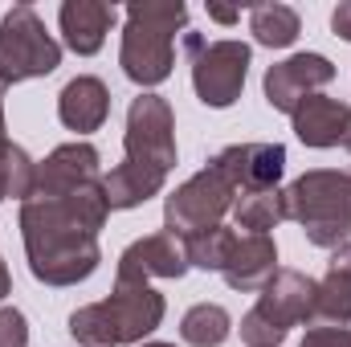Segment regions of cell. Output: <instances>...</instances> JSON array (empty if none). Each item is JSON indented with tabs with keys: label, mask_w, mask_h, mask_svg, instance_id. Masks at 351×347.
Here are the masks:
<instances>
[{
	"label": "cell",
	"mask_w": 351,
	"mask_h": 347,
	"mask_svg": "<svg viewBox=\"0 0 351 347\" xmlns=\"http://www.w3.org/2000/svg\"><path fill=\"white\" fill-rule=\"evenodd\" d=\"M110 217L102 180L62 196H29L21 204V241L37 282L78 286L98 270V229Z\"/></svg>",
	"instance_id": "1"
},
{
	"label": "cell",
	"mask_w": 351,
	"mask_h": 347,
	"mask_svg": "<svg viewBox=\"0 0 351 347\" xmlns=\"http://www.w3.org/2000/svg\"><path fill=\"white\" fill-rule=\"evenodd\" d=\"M164 294L152 286H114L110 298L90 302L70 315V335L82 347H127L143 344L164 323Z\"/></svg>",
	"instance_id": "2"
},
{
	"label": "cell",
	"mask_w": 351,
	"mask_h": 347,
	"mask_svg": "<svg viewBox=\"0 0 351 347\" xmlns=\"http://www.w3.org/2000/svg\"><path fill=\"white\" fill-rule=\"evenodd\" d=\"M188 25L184 4H131L119 66L135 86H160L168 82L176 66V29Z\"/></svg>",
	"instance_id": "3"
},
{
	"label": "cell",
	"mask_w": 351,
	"mask_h": 347,
	"mask_svg": "<svg viewBox=\"0 0 351 347\" xmlns=\"http://www.w3.org/2000/svg\"><path fill=\"white\" fill-rule=\"evenodd\" d=\"M286 192V221L302 225L306 241L319 250H339L351 237V176L315 168L302 172Z\"/></svg>",
	"instance_id": "4"
},
{
	"label": "cell",
	"mask_w": 351,
	"mask_h": 347,
	"mask_svg": "<svg viewBox=\"0 0 351 347\" xmlns=\"http://www.w3.org/2000/svg\"><path fill=\"white\" fill-rule=\"evenodd\" d=\"M62 66V45L45 33L33 4H12L0 21V78L8 86L45 78Z\"/></svg>",
	"instance_id": "5"
},
{
	"label": "cell",
	"mask_w": 351,
	"mask_h": 347,
	"mask_svg": "<svg viewBox=\"0 0 351 347\" xmlns=\"http://www.w3.org/2000/svg\"><path fill=\"white\" fill-rule=\"evenodd\" d=\"M188 53H192V90L204 106L225 110L241 98L245 74L254 62V49L245 41H200L196 33L184 37Z\"/></svg>",
	"instance_id": "6"
},
{
	"label": "cell",
	"mask_w": 351,
	"mask_h": 347,
	"mask_svg": "<svg viewBox=\"0 0 351 347\" xmlns=\"http://www.w3.org/2000/svg\"><path fill=\"white\" fill-rule=\"evenodd\" d=\"M233 200H237V188L213 164H204L200 172L188 176L164 200V233L188 241L192 233H204V229L221 225L225 213H233Z\"/></svg>",
	"instance_id": "7"
},
{
	"label": "cell",
	"mask_w": 351,
	"mask_h": 347,
	"mask_svg": "<svg viewBox=\"0 0 351 347\" xmlns=\"http://www.w3.org/2000/svg\"><path fill=\"white\" fill-rule=\"evenodd\" d=\"M123 160L172 172L176 168V115L168 98L143 90L127 110V135H123Z\"/></svg>",
	"instance_id": "8"
},
{
	"label": "cell",
	"mask_w": 351,
	"mask_h": 347,
	"mask_svg": "<svg viewBox=\"0 0 351 347\" xmlns=\"http://www.w3.org/2000/svg\"><path fill=\"white\" fill-rule=\"evenodd\" d=\"M188 270L192 265L184 254V241L172 233H152L119 254L114 286H152V278H184Z\"/></svg>",
	"instance_id": "9"
},
{
	"label": "cell",
	"mask_w": 351,
	"mask_h": 347,
	"mask_svg": "<svg viewBox=\"0 0 351 347\" xmlns=\"http://www.w3.org/2000/svg\"><path fill=\"white\" fill-rule=\"evenodd\" d=\"M331 78H335L331 58H323V53H294V58L274 62V66L265 70V82H262L265 102H269L274 110H282V115H294V106H298L302 98L319 94Z\"/></svg>",
	"instance_id": "10"
},
{
	"label": "cell",
	"mask_w": 351,
	"mask_h": 347,
	"mask_svg": "<svg viewBox=\"0 0 351 347\" xmlns=\"http://www.w3.org/2000/svg\"><path fill=\"white\" fill-rule=\"evenodd\" d=\"M208 164L237 188V196L262 192V188H278V180L286 172V147L282 143H233L217 152Z\"/></svg>",
	"instance_id": "11"
},
{
	"label": "cell",
	"mask_w": 351,
	"mask_h": 347,
	"mask_svg": "<svg viewBox=\"0 0 351 347\" xmlns=\"http://www.w3.org/2000/svg\"><path fill=\"white\" fill-rule=\"evenodd\" d=\"M102 180V156L94 143H62L53 147L41 164H37V184H33V196H62V192H74L82 184Z\"/></svg>",
	"instance_id": "12"
},
{
	"label": "cell",
	"mask_w": 351,
	"mask_h": 347,
	"mask_svg": "<svg viewBox=\"0 0 351 347\" xmlns=\"http://www.w3.org/2000/svg\"><path fill=\"white\" fill-rule=\"evenodd\" d=\"M258 315H265L274 327L290 335L298 323H315V282L298 270H278L258 294Z\"/></svg>",
	"instance_id": "13"
},
{
	"label": "cell",
	"mask_w": 351,
	"mask_h": 347,
	"mask_svg": "<svg viewBox=\"0 0 351 347\" xmlns=\"http://www.w3.org/2000/svg\"><path fill=\"white\" fill-rule=\"evenodd\" d=\"M290 123L306 147H335L351 131V106L343 98H331V94H311L294 106Z\"/></svg>",
	"instance_id": "14"
},
{
	"label": "cell",
	"mask_w": 351,
	"mask_h": 347,
	"mask_svg": "<svg viewBox=\"0 0 351 347\" xmlns=\"http://www.w3.org/2000/svg\"><path fill=\"white\" fill-rule=\"evenodd\" d=\"M278 274V246L274 237H258V233H237V246L225 261L221 278L241 290V294H262V286Z\"/></svg>",
	"instance_id": "15"
},
{
	"label": "cell",
	"mask_w": 351,
	"mask_h": 347,
	"mask_svg": "<svg viewBox=\"0 0 351 347\" xmlns=\"http://www.w3.org/2000/svg\"><path fill=\"white\" fill-rule=\"evenodd\" d=\"M106 115H110V90H106L102 78H94V74L70 78L66 90L58 94V119L70 131H78V135L98 131L106 123Z\"/></svg>",
	"instance_id": "16"
},
{
	"label": "cell",
	"mask_w": 351,
	"mask_h": 347,
	"mask_svg": "<svg viewBox=\"0 0 351 347\" xmlns=\"http://www.w3.org/2000/svg\"><path fill=\"white\" fill-rule=\"evenodd\" d=\"M114 16H119L114 4H98V0H66L62 12H58L66 45H70L74 53H82V58H90V53L102 49V41H106Z\"/></svg>",
	"instance_id": "17"
},
{
	"label": "cell",
	"mask_w": 351,
	"mask_h": 347,
	"mask_svg": "<svg viewBox=\"0 0 351 347\" xmlns=\"http://www.w3.org/2000/svg\"><path fill=\"white\" fill-rule=\"evenodd\" d=\"M164 184H168V172H156V168H143V164H131V160L114 164L110 172L102 176L110 208H139L152 196H160Z\"/></svg>",
	"instance_id": "18"
},
{
	"label": "cell",
	"mask_w": 351,
	"mask_h": 347,
	"mask_svg": "<svg viewBox=\"0 0 351 347\" xmlns=\"http://www.w3.org/2000/svg\"><path fill=\"white\" fill-rule=\"evenodd\" d=\"M233 221L245 233L269 237L286 221V192L282 188H262V192H241L233 200Z\"/></svg>",
	"instance_id": "19"
},
{
	"label": "cell",
	"mask_w": 351,
	"mask_h": 347,
	"mask_svg": "<svg viewBox=\"0 0 351 347\" xmlns=\"http://www.w3.org/2000/svg\"><path fill=\"white\" fill-rule=\"evenodd\" d=\"M250 33L254 41L265 45V49H286L298 41L302 33V21L290 4H278V0H265V4H254L250 8Z\"/></svg>",
	"instance_id": "20"
},
{
	"label": "cell",
	"mask_w": 351,
	"mask_h": 347,
	"mask_svg": "<svg viewBox=\"0 0 351 347\" xmlns=\"http://www.w3.org/2000/svg\"><path fill=\"white\" fill-rule=\"evenodd\" d=\"M229 335H233V319L217 302H196L180 319V339L188 347H221Z\"/></svg>",
	"instance_id": "21"
},
{
	"label": "cell",
	"mask_w": 351,
	"mask_h": 347,
	"mask_svg": "<svg viewBox=\"0 0 351 347\" xmlns=\"http://www.w3.org/2000/svg\"><path fill=\"white\" fill-rule=\"evenodd\" d=\"M315 323H323V327L351 323V274L327 270V278L315 282Z\"/></svg>",
	"instance_id": "22"
},
{
	"label": "cell",
	"mask_w": 351,
	"mask_h": 347,
	"mask_svg": "<svg viewBox=\"0 0 351 347\" xmlns=\"http://www.w3.org/2000/svg\"><path fill=\"white\" fill-rule=\"evenodd\" d=\"M233 246H237V233L229 229V225H213V229H204V233H192L188 241H184V254H188V265H196V270H225V261L233 254Z\"/></svg>",
	"instance_id": "23"
},
{
	"label": "cell",
	"mask_w": 351,
	"mask_h": 347,
	"mask_svg": "<svg viewBox=\"0 0 351 347\" xmlns=\"http://www.w3.org/2000/svg\"><path fill=\"white\" fill-rule=\"evenodd\" d=\"M33 184H37V164L29 160L25 147L16 143H4L0 147V200H29L33 196Z\"/></svg>",
	"instance_id": "24"
},
{
	"label": "cell",
	"mask_w": 351,
	"mask_h": 347,
	"mask_svg": "<svg viewBox=\"0 0 351 347\" xmlns=\"http://www.w3.org/2000/svg\"><path fill=\"white\" fill-rule=\"evenodd\" d=\"M241 339H245V347H282L286 331H282V327H274L265 315L250 311V315L241 319Z\"/></svg>",
	"instance_id": "25"
},
{
	"label": "cell",
	"mask_w": 351,
	"mask_h": 347,
	"mask_svg": "<svg viewBox=\"0 0 351 347\" xmlns=\"http://www.w3.org/2000/svg\"><path fill=\"white\" fill-rule=\"evenodd\" d=\"M0 347H29V323L16 307H0Z\"/></svg>",
	"instance_id": "26"
},
{
	"label": "cell",
	"mask_w": 351,
	"mask_h": 347,
	"mask_svg": "<svg viewBox=\"0 0 351 347\" xmlns=\"http://www.w3.org/2000/svg\"><path fill=\"white\" fill-rule=\"evenodd\" d=\"M298 347H351L348 327H311Z\"/></svg>",
	"instance_id": "27"
},
{
	"label": "cell",
	"mask_w": 351,
	"mask_h": 347,
	"mask_svg": "<svg viewBox=\"0 0 351 347\" xmlns=\"http://www.w3.org/2000/svg\"><path fill=\"white\" fill-rule=\"evenodd\" d=\"M331 29H335V37L351 41V0H343V4L331 12Z\"/></svg>",
	"instance_id": "28"
},
{
	"label": "cell",
	"mask_w": 351,
	"mask_h": 347,
	"mask_svg": "<svg viewBox=\"0 0 351 347\" xmlns=\"http://www.w3.org/2000/svg\"><path fill=\"white\" fill-rule=\"evenodd\" d=\"M331 270H343V274H351V237L339 246V250H331Z\"/></svg>",
	"instance_id": "29"
},
{
	"label": "cell",
	"mask_w": 351,
	"mask_h": 347,
	"mask_svg": "<svg viewBox=\"0 0 351 347\" xmlns=\"http://www.w3.org/2000/svg\"><path fill=\"white\" fill-rule=\"evenodd\" d=\"M208 16H213V21H221V25H233V21L241 16V8H229V4H208Z\"/></svg>",
	"instance_id": "30"
},
{
	"label": "cell",
	"mask_w": 351,
	"mask_h": 347,
	"mask_svg": "<svg viewBox=\"0 0 351 347\" xmlns=\"http://www.w3.org/2000/svg\"><path fill=\"white\" fill-rule=\"evenodd\" d=\"M8 290H12V278H8V265H4V258H0V302H4Z\"/></svg>",
	"instance_id": "31"
},
{
	"label": "cell",
	"mask_w": 351,
	"mask_h": 347,
	"mask_svg": "<svg viewBox=\"0 0 351 347\" xmlns=\"http://www.w3.org/2000/svg\"><path fill=\"white\" fill-rule=\"evenodd\" d=\"M0 98H4V94H0ZM4 143H8V135H4V106H0V147H4Z\"/></svg>",
	"instance_id": "32"
},
{
	"label": "cell",
	"mask_w": 351,
	"mask_h": 347,
	"mask_svg": "<svg viewBox=\"0 0 351 347\" xmlns=\"http://www.w3.org/2000/svg\"><path fill=\"white\" fill-rule=\"evenodd\" d=\"M139 347H176V344H156V339H143Z\"/></svg>",
	"instance_id": "33"
},
{
	"label": "cell",
	"mask_w": 351,
	"mask_h": 347,
	"mask_svg": "<svg viewBox=\"0 0 351 347\" xmlns=\"http://www.w3.org/2000/svg\"><path fill=\"white\" fill-rule=\"evenodd\" d=\"M343 147H348V152H351V131H348V139H343Z\"/></svg>",
	"instance_id": "34"
},
{
	"label": "cell",
	"mask_w": 351,
	"mask_h": 347,
	"mask_svg": "<svg viewBox=\"0 0 351 347\" xmlns=\"http://www.w3.org/2000/svg\"><path fill=\"white\" fill-rule=\"evenodd\" d=\"M348 176H351V172H348Z\"/></svg>",
	"instance_id": "35"
}]
</instances>
